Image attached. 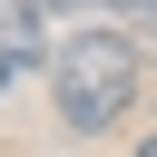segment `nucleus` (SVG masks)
Listing matches in <instances>:
<instances>
[{"instance_id": "f257e3e1", "label": "nucleus", "mask_w": 157, "mask_h": 157, "mask_svg": "<svg viewBox=\"0 0 157 157\" xmlns=\"http://www.w3.org/2000/svg\"><path fill=\"white\" fill-rule=\"evenodd\" d=\"M137 98V39L128 29H69V49L49 59V108L69 137H108Z\"/></svg>"}, {"instance_id": "f03ea898", "label": "nucleus", "mask_w": 157, "mask_h": 157, "mask_svg": "<svg viewBox=\"0 0 157 157\" xmlns=\"http://www.w3.org/2000/svg\"><path fill=\"white\" fill-rule=\"evenodd\" d=\"M39 29H49V20H39L29 0H0V98L39 69Z\"/></svg>"}, {"instance_id": "7ed1b4c3", "label": "nucleus", "mask_w": 157, "mask_h": 157, "mask_svg": "<svg viewBox=\"0 0 157 157\" xmlns=\"http://www.w3.org/2000/svg\"><path fill=\"white\" fill-rule=\"evenodd\" d=\"M39 20H78V10H147V0H29Z\"/></svg>"}, {"instance_id": "20e7f679", "label": "nucleus", "mask_w": 157, "mask_h": 157, "mask_svg": "<svg viewBox=\"0 0 157 157\" xmlns=\"http://www.w3.org/2000/svg\"><path fill=\"white\" fill-rule=\"evenodd\" d=\"M137 157H157V137H147V147H137Z\"/></svg>"}, {"instance_id": "39448f33", "label": "nucleus", "mask_w": 157, "mask_h": 157, "mask_svg": "<svg viewBox=\"0 0 157 157\" xmlns=\"http://www.w3.org/2000/svg\"><path fill=\"white\" fill-rule=\"evenodd\" d=\"M147 10H157V0H147Z\"/></svg>"}]
</instances>
